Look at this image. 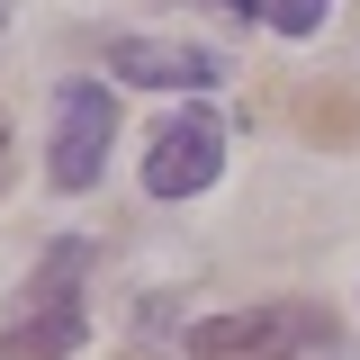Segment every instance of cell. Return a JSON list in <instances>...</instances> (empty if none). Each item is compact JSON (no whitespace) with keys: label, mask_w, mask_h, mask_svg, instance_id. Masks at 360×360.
I'll list each match as a JSON object with an SVG mask.
<instances>
[{"label":"cell","mask_w":360,"mask_h":360,"mask_svg":"<svg viewBox=\"0 0 360 360\" xmlns=\"http://www.w3.org/2000/svg\"><path fill=\"white\" fill-rule=\"evenodd\" d=\"M307 352H333L324 307H243L189 324V360H307Z\"/></svg>","instance_id":"cell-1"},{"label":"cell","mask_w":360,"mask_h":360,"mask_svg":"<svg viewBox=\"0 0 360 360\" xmlns=\"http://www.w3.org/2000/svg\"><path fill=\"white\" fill-rule=\"evenodd\" d=\"M217 162H225V127L207 108H180V117H162L153 144H144V189H153V198H198V189L217 180Z\"/></svg>","instance_id":"cell-3"},{"label":"cell","mask_w":360,"mask_h":360,"mask_svg":"<svg viewBox=\"0 0 360 360\" xmlns=\"http://www.w3.org/2000/svg\"><path fill=\"white\" fill-rule=\"evenodd\" d=\"M108 135H117V99L99 82H63L54 90V153H45L54 189H90L108 172Z\"/></svg>","instance_id":"cell-2"},{"label":"cell","mask_w":360,"mask_h":360,"mask_svg":"<svg viewBox=\"0 0 360 360\" xmlns=\"http://www.w3.org/2000/svg\"><path fill=\"white\" fill-rule=\"evenodd\" d=\"M108 72H127V82L144 90H207L225 72L207 45H172V37H117L108 45Z\"/></svg>","instance_id":"cell-4"},{"label":"cell","mask_w":360,"mask_h":360,"mask_svg":"<svg viewBox=\"0 0 360 360\" xmlns=\"http://www.w3.org/2000/svg\"><path fill=\"white\" fill-rule=\"evenodd\" d=\"M297 127L324 135V144H360V99L352 90H307L297 99Z\"/></svg>","instance_id":"cell-6"},{"label":"cell","mask_w":360,"mask_h":360,"mask_svg":"<svg viewBox=\"0 0 360 360\" xmlns=\"http://www.w3.org/2000/svg\"><path fill=\"white\" fill-rule=\"evenodd\" d=\"M0 189H9V117H0Z\"/></svg>","instance_id":"cell-8"},{"label":"cell","mask_w":360,"mask_h":360,"mask_svg":"<svg viewBox=\"0 0 360 360\" xmlns=\"http://www.w3.org/2000/svg\"><path fill=\"white\" fill-rule=\"evenodd\" d=\"M234 9H252V18H270V27H279V37H315V27H324V9H333V0H234Z\"/></svg>","instance_id":"cell-7"},{"label":"cell","mask_w":360,"mask_h":360,"mask_svg":"<svg viewBox=\"0 0 360 360\" xmlns=\"http://www.w3.org/2000/svg\"><path fill=\"white\" fill-rule=\"evenodd\" d=\"M82 333H90L82 297L72 307H27V324L0 333V360H63V352H82Z\"/></svg>","instance_id":"cell-5"}]
</instances>
